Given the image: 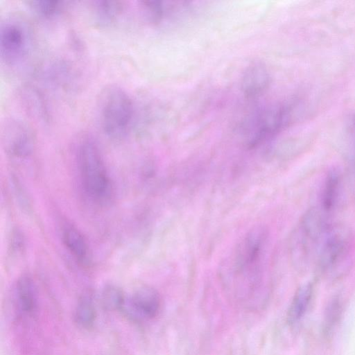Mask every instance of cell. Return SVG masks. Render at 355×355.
Instances as JSON below:
<instances>
[{"label": "cell", "instance_id": "44dd1931", "mask_svg": "<svg viewBox=\"0 0 355 355\" xmlns=\"http://www.w3.org/2000/svg\"><path fill=\"white\" fill-rule=\"evenodd\" d=\"M346 130L349 153L352 159H355V114L349 117Z\"/></svg>", "mask_w": 355, "mask_h": 355}, {"label": "cell", "instance_id": "7402d4cb", "mask_svg": "<svg viewBox=\"0 0 355 355\" xmlns=\"http://www.w3.org/2000/svg\"><path fill=\"white\" fill-rule=\"evenodd\" d=\"M20 236L21 235L17 232L12 241L13 248L15 249L17 248V250H19L22 247L23 240Z\"/></svg>", "mask_w": 355, "mask_h": 355}, {"label": "cell", "instance_id": "2e32d148", "mask_svg": "<svg viewBox=\"0 0 355 355\" xmlns=\"http://www.w3.org/2000/svg\"><path fill=\"white\" fill-rule=\"evenodd\" d=\"M96 318V310L93 295L87 291L78 300L74 311V320L79 327L89 329L93 327Z\"/></svg>", "mask_w": 355, "mask_h": 355}, {"label": "cell", "instance_id": "7c38bea8", "mask_svg": "<svg viewBox=\"0 0 355 355\" xmlns=\"http://www.w3.org/2000/svg\"><path fill=\"white\" fill-rule=\"evenodd\" d=\"M64 246L79 262L87 263L89 258V246L82 233L71 225H65L62 230Z\"/></svg>", "mask_w": 355, "mask_h": 355}, {"label": "cell", "instance_id": "6da1fadb", "mask_svg": "<svg viewBox=\"0 0 355 355\" xmlns=\"http://www.w3.org/2000/svg\"><path fill=\"white\" fill-rule=\"evenodd\" d=\"M267 239L266 231L263 228L251 230L238 246L233 266L224 279L229 298L245 311L262 310L268 299L263 266Z\"/></svg>", "mask_w": 355, "mask_h": 355}, {"label": "cell", "instance_id": "9a60e30c", "mask_svg": "<svg viewBox=\"0 0 355 355\" xmlns=\"http://www.w3.org/2000/svg\"><path fill=\"white\" fill-rule=\"evenodd\" d=\"M21 94L29 112L37 119L47 121L49 110L43 94L36 87L28 85L22 88Z\"/></svg>", "mask_w": 355, "mask_h": 355}, {"label": "cell", "instance_id": "ac0fdd59", "mask_svg": "<svg viewBox=\"0 0 355 355\" xmlns=\"http://www.w3.org/2000/svg\"><path fill=\"white\" fill-rule=\"evenodd\" d=\"M31 9L40 17L53 19L65 9L64 1L57 0H36L28 1Z\"/></svg>", "mask_w": 355, "mask_h": 355}, {"label": "cell", "instance_id": "ba28073f", "mask_svg": "<svg viewBox=\"0 0 355 355\" xmlns=\"http://www.w3.org/2000/svg\"><path fill=\"white\" fill-rule=\"evenodd\" d=\"M1 132L9 155L24 159L33 154L35 138L32 128L25 121L16 118L7 119L3 124Z\"/></svg>", "mask_w": 355, "mask_h": 355}, {"label": "cell", "instance_id": "277c9868", "mask_svg": "<svg viewBox=\"0 0 355 355\" xmlns=\"http://www.w3.org/2000/svg\"><path fill=\"white\" fill-rule=\"evenodd\" d=\"M329 225L319 210L311 209L303 216L291 239L290 253L293 263L306 266L313 255L318 253Z\"/></svg>", "mask_w": 355, "mask_h": 355}, {"label": "cell", "instance_id": "4fadbf2b", "mask_svg": "<svg viewBox=\"0 0 355 355\" xmlns=\"http://www.w3.org/2000/svg\"><path fill=\"white\" fill-rule=\"evenodd\" d=\"M313 294V287L311 283L300 286L296 291L288 307L286 320L289 324L297 323L306 314Z\"/></svg>", "mask_w": 355, "mask_h": 355}, {"label": "cell", "instance_id": "5bb4252c", "mask_svg": "<svg viewBox=\"0 0 355 355\" xmlns=\"http://www.w3.org/2000/svg\"><path fill=\"white\" fill-rule=\"evenodd\" d=\"M124 8L123 1L98 0L92 3L94 20L101 26H109L119 18Z\"/></svg>", "mask_w": 355, "mask_h": 355}, {"label": "cell", "instance_id": "d6986e66", "mask_svg": "<svg viewBox=\"0 0 355 355\" xmlns=\"http://www.w3.org/2000/svg\"><path fill=\"white\" fill-rule=\"evenodd\" d=\"M125 298L123 291L112 284L105 286L101 295V304L108 311H121Z\"/></svg>", "mask_w": 355, "mask_h": 355}, {"label": "cell", "instance_id": "52a82bcc", "mask_svg": "<svg viewBox=\"0 0 355 355\" xmlns=\"http://www.w3.org/2000/svg\"><path fill=\"white\" fill-rule=\"evenodd\" d=\"M351 241L350 232L346 227L330 226L318 253L320 270L328 272L340 263L348 254Z\"/></svg>", "mask_w": 355, "mask_h": 355}, {"label": "cell", "instance_id": "8fae6325", "mask_svg": "<svg viewBox=\"0 0 355 355\" xmlns=\"http://www.w3.org/2000/svg\"><path fill=\"white\" fill-rule=\"evenodd\" d=\"M270 76L263 64H253L245 71L242 80L241 88L247 98L257 97L268 88Z\"/></svg>", "mask_w": 355, "mask_h": 355}, {"label": "cell", "instance_id": "ffe728a7", "mask_svg": "<svg viewBox=\"0 0 355 355\" xmlns=\"http://www.w3.org/2000/svg\"><path fill=\"white\" fill-rule=\"evenodd\" d=\"M341 313V304L338 299H334L328 305L325 320H324V330L326 333L334 328L337 323L338 318Z\"/></svg>", "mask_w": 355, "mask_h": 355}, {"label": "cell", "instance_id": "7a4b0ae2", "mask_svg": "<svg viewBox=\"0 0 355 355\" xmlns=\"http://www.w3.org/2000/svg\"><path fill=\"white\" fill-rule=\"evenodd\" d=\"M76 155L85 193L97 202H105L112 196V184L101 152L92 137L83 134L79 137Z\"/></svg>", "mask_w": 355, "mask_h": 355}, {"label": "cell", "instance_id": "30bf717a", "mask_svg": "<svg viewBox=\"0 0 355 355\" xmlns=\"http://www.w3.org/2000/svg\"><path fill=\"white\" fill-rule=\"evenodd\" d=\"M13 304L20 316H31L37 309V291L33 279L22 275L16 281L12 293Z\"/></svg>", "mask_w": 355, "mask_h": 355}, {"label": "cell", "instance_id": "3957f363", "mask_svg": "<svg viewBox=\"0 0 355 355\" xmlns=\"http://www.w3.org/2000/svg\"><path fill=\"white\" fill-rule=\"evenodd\" d=\"M100 125L104 134L121 140L129 133L134 118V105L128 93L116 85L105 86L97 99Z\"/></svg>", "mask_w": 355, "mask_h": 355}, {"label": "cell", "instance_id": "e0dca14e", "mask_svg": "<svg viewBox=\"0 0 355 355\" xmlns=\"http://www.w3.org/2000/svg\"><path fill=\"white\" fill-rule=\"evenodd\" d=\"M340 182V174L338 170L332 169L328 173L322 194V205L325 211H330L335 207L338 199Z\"/></svg>", "mask_w": 355, "mask_h": 355}, {"label": "cell", "instance_id": "9c48e42d", "mask_svg": "<svg viewBox=\"0 0 355 355\" xmlns=\"http://www.w3.org/2000/svg\"><path fill=\"white\" fill-rule=\"evenodd\" d=\"M162 300L158 292L150 286H141L125 298L121 309L130 320L137 322H148L155 319L159 313Z\"/></svg>", "mask_w": 355, "mask_h": 355}, {"label": "cell", "instance_id": "5b68a950", "mask_svg": "<svg viewBox=\"0 0 355 355\" xmlns=\"http://www.w3.org/2000/svg\"><path fill=\"white\" fill-rule=\"evenodd\" d=\"M294 105L293 103H279L256 113L245 127L247 144L256 146L286 128L293 121Z\"/></svg>", "mask_w": 355, "mask_h": 355}, {"label": "cell", "instance_id": "8992f818", "mask_svg": "<svg viewBox=\"0 0 355 355\" xmlns=\"http://www.w3.org/2000/svg\"><path fill=\"white\" fill-rule=\"evenodd\" d=\"M30 47V35L26 27L16 19H6L0 27V54L6 64L21 61Z\"/></svg>", "mask_w": 355, "mask_h": 355}]
</instances>
